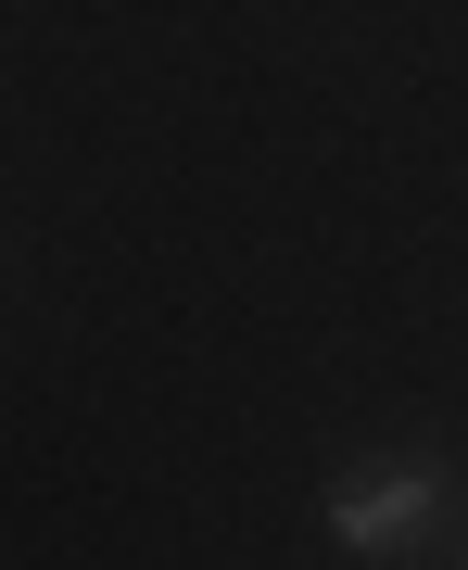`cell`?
<instances>
[{"label": "cell", "instance_id": "6da1fadb", "mask_svg": "<svg viewBox=\"0 0 468 570\" xmlns=\"http://www.w3.org/2000/svg\"><path fill=\"white\" fill-rule=\"evenodd\" d=\"M430 508H444V469H418V456H367V469H342L317 494V520H329L342 558H406L430 532Z\"/></svg>", "mask_w": 468, "mask_h": 570}, {"label": "cell", "instance_id": "7a4b0ae2", "mask_svg": "<svg viewBox=\"0 0 468 570\" xmlns=\"http://www.w3.org/2000/svg\"><path fill=\"white\" fill-rule=\"evenodd\" d=\"M456 508H468V494H456ZM456 532H468V520H456Z\"/></svg>", "mask_w": 468, "mask_h": 570}]
</instances>
